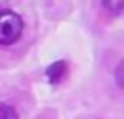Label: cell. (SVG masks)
Listing matches in <instances>:
<instances>
[{
  "label": "cell",
  "instance_id": "cell-1",
  "mask_svg": "<svg viewBox=\"0 0 124 119\" xmlns=\"http://www.w3.org/2000/svg\"><path fill=\"white\" fill-rule=\"evenodd\" d=\"M23 35V19L13 10H0V45H13Z\"/></svg>",
  "mask_w": 124,
  "mask_h": 119
},
{
  "label": "cell",
  "instance_id": "cell-2",
  "mask_svg": "<svg viewBox=\"0 0 124 119\" xmlns=\"http://www.w3.org/2000/svg\"><path fill=\"white\" fill-rule=\"evenodd\" d=\"M66 72H68V64L64 60H58L46 70V76H48L50 84H60L64 80V76H66Z\"/></svg>",
  "mask_w": 124,
  "mask_h": 119
},
{
  "label": "cell",
  "instance_id": "cell-3",
  "mask_svg": "<svg viewBox=\"0 0 124 119\" xmlns=\"http://www.w3.org/2000/svg\"><path fill=\"white\" fill-rule=\"evenodd\" d=\"M0 119H19V115H17V111H15V107L2 103V105H0Z\"/></svg>",
  "mask_w": 124,
  "mask_h": 119
},
{
  "label": "cell",
  "instance_id": "cell-4",
  "mask_svg": "<svg viewBox=\"0 0 124 119\" xmlns=\"http://www.w3.org/2000/svg\"><path fill=\"white\" fill-rule=\"evenodd\" d=\"M116 80H118L120 86H124V62L118 66V70H116Z\"/></svg>",
  "mask_w": 124,
  "mask_h": 119
},
{
  "label": "cell",
  "instance_id": "cell-5",
  "mask_svg": "<svg viewBox=\"0 0 124 119\" xmlns=\"http://www.w3.org/2000/svg\"><path fill=\"white\" fill-rule=\"evenodd\" d=\"M103 6H106L108 10H114V13H118V10H122V8H124L122 2H116V4H114V2H106Z\"/></svg>",
  "mask_w": 124,
  "mask_h": 119
}]
</instances>
